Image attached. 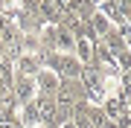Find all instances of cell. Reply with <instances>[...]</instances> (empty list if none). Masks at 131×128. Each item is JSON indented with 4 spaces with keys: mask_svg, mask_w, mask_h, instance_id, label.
<instances>
[{
    "mask_svg": "<svg viewBox=\"0 0 131 128\" xmlns=\"http://www.w3.org/2000/svg\"><path fill=\"white\" fill-rule=\"evenodd\" d=\"M35 93H38V87H35V79L15 76L12 96H15V102H18V105H26V102H32V99H35Z\"/></svg>",
    "mask_w": 131,
    "mask_h": 128,
    "instance_id": "obj_3",
    "label": "cell"
},
{
    "mask_svg": "<svg viewBox=\"0 0 131 128\" xmlns=\"http://www.w3.org/2000/svg\"><path fill=\"white\" fill-rule=\"evenodd\" d=\"M90 29H93V35H96V38H99V41H102V38H105V35H108V32H111V20H108V18H105V15H102V12H99V9H96V15H93V18H90Z\"/></svg>",
    "mask_w": 131,
    "mask_h": 128,
    "instance_id": "obj_7",
    "label": "cell"
},
{
    "mask_svg": "<svg viewBox=\"0 0 131 128\" xmlns=\"http://www.w3.org/2000/svg\"><path fill=\"white\" fill-rule=\"evenodd\" d=\"M35 108H38V117H41V125L47 128H58L56 125V111H58V102L56 96H35Z\"/></svg>",
    "mask_w": 131,
    "mask_h": 128,
    "instance_id": "obj_2",
    "label": "cell"
},
{
    "mask_svg": "<svg viewBox=\"0 0 131 128\" xmlns=\"http://www.w3.org/2000/svg\"><path fill=\"white\" fill-rule=\"evenodd\" d=\"M38 128H47V125H38Z\"/></svg>",
    "mask_w": 131,
    "mask_h": 128,
    "instance_id": "obj_8",
    "label": "cell"
},
{
    "mask_svg": "<svg viewBox=\"0 0 131 128\" xmlns=\"http://www.w3.org/2000/svg\"><path fill=\"white\" fill-rule=\"evenodd\" d=\"M15 64H18V73H15V76H26V79H35L38 73H41V58H38V55H20Z\"/></svg>",
    "mask_w": 131,
    "mask_h": 128,
    "instance_id": "obj_5",
    "label": "cell"
},
{
    "mask_svg": "<svg viewBox=\"0 0 131 128\" xmlns=\"http://www.w3.org/2000/svg\"><path fill=\"white\" fill-rule=\"evenodd\" d=\"M56 102L67 105V108H76V105L88 102V93H84L79 79H58V90H56Z\"/></svg>",
    "mask_w": 131,
    "mask_h": 128,
    "instance_id": "obj_1",
    "label": "cell"
},
{
    "mask_svg": "<svg viewBox=\"0 0 131 128\" xmlns=\"http://www.w3.org/2000/svg\"><path fill=\"white\" fill-rule=\"evenodd\" d=\"M35 87H38V93H41V96H56V90H58V76L41 67V73L35 76Z\"/></svg>",
    "mask_w": 131,
    "mask_h": 128,
    "instance_id": "obj_4",
    "label": "cell"
},
{
    "mask_svg": "<svg viewBox=\"0 0 131 128\" xmlns=\"http://www.w3.org/2000/svg\"><path fill=\"white\" fill-rule=\"evenodd\" d=\"M20 128H38L41 125V117H38V108H35V99L20 105V119H18Z\"/></svg>",
    "mask_w": 131,
    "mask_h": 128,
    "instance_id": "obj_6",
    "label": "cell"
}]
</instances>
